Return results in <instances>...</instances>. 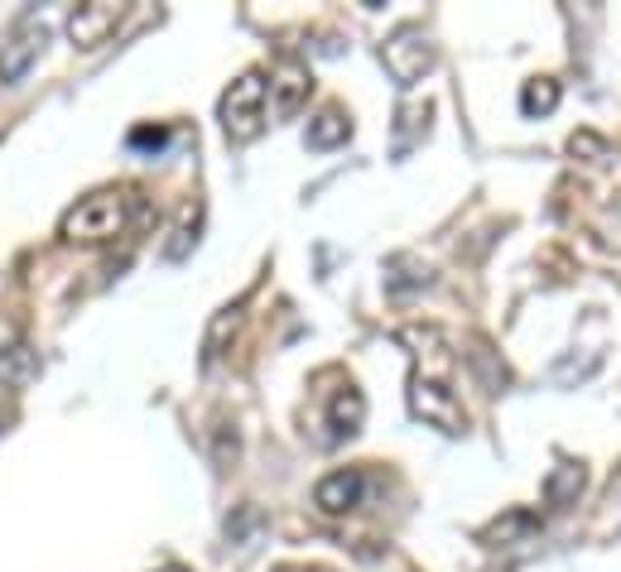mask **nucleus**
Here are the masks:
<instances>
[{"label":"nucleus","mask_w":621,"mask_h":572,"mask_svg":"<svg viewBox=\"0 0 621 572\" xmlns=\"http://www.w3.org/2000/svg\"><path fill=\"white\" fill-rule=\"evenodd\" d=\"M140 217V193L126 183L116 188H97V193H87L82 202H72L63 212V222H58V237L68 245H107L116 237H126L130 222Z\"/></svg>","instance_id":"nucleus-1"},{"label":"nucleus","mask_w":621,"mask_h":572,"mask_svg":"<svg viewBox=\"0 0 621 572\" xmlns=\"http://www.w3.org/2000/svg\"><path fill=\"white\" fill-rule=\"evenodd\" d=\"M217 116H222V136L231 144H251L260 130H266V116H270L266 78H260L256 68L241 72V78L222 92V101H217Z\"/></svg>","instance_id":"nucleus-2"},{"label":"nucleus","mask_w":621,"mask_h":572,"mask_svg":"<svg viewBox=\"0 0 621 572\" xmlns=\"http://www.w3.org/2000/svg\"><path fill=\"white\" fill-rule=\"evenodd\" d=\"M410 414L424 419L429 429H443V433H462L468 429V409L453 390H448L443 375H410Z\"/></svg>","instance_id":"nucleus-3"},{"label":"nucleus","mask_w":621,"mask_h":572,"mask_svg":"<svg viewBox=\"0 0 621 572\" xmlns=\"http://www.w3.org/2000/svg\"><path fill=\"white\" fill-rule=\"evenodd\" d=\"M381 63H385V72H390V78H395L400 87H414V82L433 68V43L424 39V29H400V34L385 39Z\"/></svg>","instance_id":"nucleus-4"},{"label":"nucleus","mask_w":621,"mask_h":572,"mask_svg":"<svg viewBox=\"0 0 621 572\" xmlns=\"http://www.w3.org/2000/svg\"><path fill=\"white\" fill-rule=\"evenodd\" d=\"M126 20V6H116V0H87V6H78L68 14V39L72 49H101L116 24Z\"/></svg>","instance_id":"nucleus-5"},{"label":"nucleus","mask_w":621,"mask_h":572,"mask_svg":"<svg viewBox=\"0 0 621 572\" xmlns=\"http://www.w3.org/2000/svg\"><path fill=\"white\" fill-rule=\"evenodd\" d=\"M309 68L299 63V58H280L266 82V97H270V116L274 121H289V116H299V107L309 101Z\"/></svg>","instance_id":"nucleus-6"},{"label":"nucleus","mask_w":621,"mask_h":572,"mask_svg":"<svg viewBox=\"0 0 621 572\" xmlns=\"http://www.w3.org/2000/svg\"><path fill=\"white\" fill-rule=\"evenodd\" d=\"M43 24H24V29H14L10 43H0V82L14 87L24 78L29 68H34V58L43 53Z\"/></svg>","instance_id":"nucleus-7"},{"label":"nucleus","mask_w":621,"mask_h":572,"mask_svg":"<svg viewBox=\"0 0 621 572\" xmlns=\"http://www.w3.org/2000/svg\"><path fill=\"white\" fill-rule=\"evenodd\" d=\"M361 486H367V476H361L357 466L328 472V476L313 486V505L323 510V515H347L352 505H361Z\"/></svg>","instance_id":"nucleus-8"},{"label":"nucleus","mask_w":621,"mask_h":572,"mask_svg":"<svg viewBox=\"0 0 621 572\" xmlns=\"http://www.w3.org/2000/svg\"><path fill=\"white\" fill-rule=\"evenodd\" d=\"M34 375H39V351L34 347H24V342L0 347V385L24 390V385H34Z\"/></svg>","instance_id":"nucleus-9"},{"label":"nucleus","mask_w":621,"mask_h":572,"mask_svg":"<svg viewBox=\"0 0 621 572\" xmlns=\"http://www.w3.org/2000/svg\"><path fill=\"white\" fill-rule=\"evenodd\" d=\"M361 414H367V400H361V390L342 385L332 390V409H328V438H352L361 429Z\"/></svg>","instance_id":"nucleus-10"},{"label":"nucleus","mask_w":621,"mask_h":572,"mask_svg":"<svg viewBox=\"0 0 621 572\" xmlns=\"http://www.w3.org/2000/svg\"><path fill=\"white\" fill-rule=\"evenodd\" d=\"M347 136H352V121H347L338 107L318 111L309 121V150H332V144H342Z\"/></svg>","instance_id":"nucleus-11"},{"label":"nucleus","mask_w":621,"mask_h":572,"mask_svg":"<svg viewBox=\"0 0 621 572\" xmlns=\"http://www.w3.org/2000/svg\"><path fill=\"white\" fill-rule=\"evenodd\" d=\"M534 524H540V515H534V510H511L505 520L487 524L482 539H487V544H515V539H525V534L534 530Z\"/></svg>","instance_id":"nucleus-12"},{"label":"nucleus","mask_w":621,"mask_h":572,"mask_svg":"<svg viewBox=\"0 0 621 572\" xmlns=\"http://www.w3.org/2000/svg\"><path fill=\"white\" fill-rule=\"evenodd\" d=\"M559 107V82L554 78H530L520 87V111L525 116H549Z\"/></svg>","instance_id":"nucleus-13"},{"label":"nucleus","mask_w":621,"mask_h":572,"mask_svg":"<svg viewBox=\"0 0 621 572\" xmlns=\"http://www.w3.org/2000/svg\"><path fill=\"white\" fill-rule=\"evenodd\" d=\"M549 501H563V495H573V491H583V466H563V472H554V476H549Z\"/></svg>","instance_id":"nucleus-14"},{"label":"nucleus","mask_w":621,"mask_h":572,"mask_svg":"<svg viewBox=\"0 0 621 572\" xmlns=\"http://www.w3.org/2000/svg\"><path fill=\"white\" fill-rule=\"evenodd\" d=\"M164 140H169L164 126H136L130 130V144H136V150H164Z\"/></svg>","instance_id":"nucleus-15"},{"label":"nucleus","mask_w":621,"mask_h":572,"mask_svg":"<svg viewBox=\"0 0 621 572\" xmlns=\"http://www.w3.org/2000/svg\"><path fill=\"white\" fill-rule=\"evenodd\" d=\"M569 150H573V154H592V159H602V154H607V140H602V136H592V130H578V136L569 140Z\"/></svg>","instance_id":"nucleus-16"},{"label":"nucleus","mask_w":621,"mask_h":572,"mask_svg":"<svg viewBox=\"0 0 621 572\" xmlns=\"http://www.w3.org/2000/svg\"><path fill=\"white\" fill-rule=\"evenodd\" d=\"M159 572H188V568H179V563H169V568H159Z\"/></svg>","instance_id":"nucleus-17"}]
</instances>
